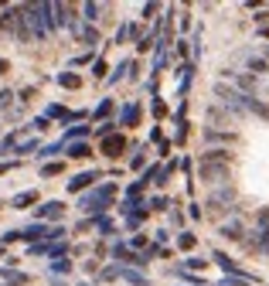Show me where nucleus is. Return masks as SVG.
Returning a JSON list of instances; mask_svg holds the SVG:
<instances>
[{
    "label": "nucleus",
    "instance_id": "nucleus-1",
    "mask_svg": "<svg viewBox=\"0 0 269 286\" xmlns=\"http://www.w3.org/2000/svg\"><path fill=\"white\" fill-rule=\"evenodd\" d=\"M24 24L31 31V41H48L55 31V17H51V4H21Z\"/></svg>",
    "mask_w": 269,
    "mask_h": 286
},
{
    "label": "nucleus",
    "instance_id": "nucleus-2",
    "mask_svg": "<svg viewBox=\"0 0 269 286\" xmlns=\"http://www.w3.org/2000/svg\"><path fill=\"white\" fill-rule=\"evenodd\" d=\"M116 181H102V184H96V187H89L85 195L79 198V208L85 211L89 218H99V215H106L112 208V201H116Z\"/></svg>",
    "mask_w": 269,
    "mask_h": 286
},
{
    "label": "nucleus",
    "instance_id": "nucleus-3",
    "mask_svg": "<svg viewBox=\"0 0 269 286\" xmlns=\"http://www.w3.org/2000/svg\"><path fill=\"white\" fill-rule=\"evenodd\" d=\"M238 191L232 187V184H222V187H212V195L204 198V211L208 215H232V211H238Z\"/></svg>",
    "mask_w": 269,
    "mask_h": 286
},
{
    "label": "nucleus",
    "instance_id": "nucleus-4",
    "mask_svg": "<svg viewBox=\"0 0 269 286\" xmlns=\"http://www.w3.org/2000/svg\"><path fill=\"white\" fill-rule=\"evenodd\" d=\"M198 181L208 187H222L232 181V164H198Z\"/></svg>",
    "mask_w": 269,
    "mask_h": 286
},
{
    "label": "nucleus",
    "instance_id": "nucleus-5",
    "mask_svg": "<svg viewBox=\"0 0 269 286\" xmlns=\"http://www.w3.org/2000/svg\"><path fill=\"white\" fill-rule=\"evenodd\" d=\"M4 24H7V31H11V35H17V41H21V45H31V31H27V24H24L21 4L4 14Z\"/></svg>",
    "mask_w": 269,
    "mask_h": 286
},
{
    "label": "nucleus",
    "instance_id": "nucleus-6",
    "mask_svg": "<svg viewBox=\"0 0 269 286\" xmlns=\"http://www.w3.org/2000/svg\"><path fill=\"white\" fill-rule=\"evenodd\" d=\"M249 235H252V242H256V249L262 252V256H269V208H259L256 229L249 232Z\"/></svg>",
    "mask_w": 269,
    "mask_h": 286
},
{
    "label": "nucleus",
    "instance_id": "nucleus-7",
    "mask_svg": "<svg viewBox=\"0 0 269 286\" xmlns=\"http://www.w3.org/2000/svg\"><path fill=\"white\" fill-rule=\"evenodd\" d=\"M96 181H102V171H82V174H75V177L68 181V195H82V191L96 187Z\"/></svg>",
    "mask_w": 269,
    "mask_h": 286
},
{
    "label": "nucleus",
    "instance_id": "nucleus-8",
    "mask_svg": "<svg viewBox=\"0 0 269 286\" xmlns=\"http://www.w3.org/2000/svg\"><path fill=\"white\" fill-rule=\"evenodd\" d=\"M65 215V201H45V205L34 208V221H58V218Z\"/></svg>",
    "mask_w": 269,
    "mask_h": 286
},
{
    "label": "nucleus",
    "instance_id": "nucleus-9",
    "mask_svg": "<svg viewBox=\"0 0 269 286\" xmlns=\"http://www.w3.org/2000/svg\"><path fill=\"white\" fill-rule=\"evenodd\" d=\"M130 147V143H126V137L123 133H112V137H106L99 143V150H102V157H109V161H116V157H123V150Z\"/></svg>",
    "mask_w": 269,
    "mask_h": 286
},
{
    "label": "nucleus",
    "instance_id": "nucleus-10",
    "mask_svg": "<svg viewBox=\"0 0 269 286\" xmlns=\"http://www.w3.org/2000/svg\"><path fill=\"white\" fill-rule=\"evenodd\" d=\"M218 235H222V239H228V242H242L249 232H246V225H242L238 218H228V221H222V225H218Z\"/></svg>",
    "mask_w": 269,
    "mask_h": 286
},
{
    "label": "nucleus",
    "instance_id": "nucleus-11",
    "mask_svg": "<svg viewBox=\"0 0 269 286\" xmlns=\"http://www.w3.org/2000/svg\"><path fill=\"white\" fill-rule=\"evenodd\" d=\"M68 31H72V35L79 38L82 45H99V31H96V24H85V21H79V24H72Z\"/></svg>",
    "mask_w": 269,
    "mask_h": 286
},
{
    "label": "nucleus",
    "instance_id": "nucleus-12",
    "mask_svg": "<svg viewBox=\"0 0 269 286\" xmlns=\"http://www.w3.org/2000/svg\"><path fill=\"white\" fill-rule=\"evenodd\" d=\"M48 232L51 229H48L45 221H31L27 229H21V242H31V245L34 242H48Z\"/></svg>",
    "mask_w": 269,
    "mask_h": 286
},
{
    "label": "nucleus",
    "instance_id": "nucleus-13",
    "mask_svg": "<svg viewBox=\"0 0 269 286\" xmlns=\"http://www.w3.org/2000/svg\"><path fill=\"white\" fill-rule=\"evenodd\" d=\"M242 113H252V116H259V119L269 123V106L262 103V99H256V96H242Z\"/></svg>",
    "mask_w": 269,
    "mask_h": 286
},
{
    "label": "nucleus",
    "instance_id": "nucleus-14",
    "mask_svg": "<svg viewBox=\"0 0 269 286\" xmlns=\"http://www.w3.org/2000/svg\"><path fill=\"white\" fill-rule=\"evenodd\" d=\"M198 164H232V150L212 147V150H204L201 157H198Z\"/></svg>",
    "mask_w": 269,
    "mask_h": 286
},
{
    "label": "nucleus",
    "instance_id": "nucleus-15",
    "mask_svg": "<svg viewBox=\"0 0 269 286\" xmlns=\"http://www.w3.org/2000/svg\"><path fill=\"white\" fill-rule=\"evenodd\" d=\"M116 126H126V130H133V126H140V103H126L123 113H119V123Z\"/></svg>",
    "mask_w": 269,
    "mask_h": 286
},
{
    "label": "nucleus",
    "instance_id": "nucleus-16",
    "mask_svg": "<svg viewBox=\"0 0 269 286\" xmlns=\"http://www.w3.org/2000/svg\"><path fill=\"white\" fill-rule=\"evenodd\" d=\"M235 140H238V137L232 133V130H212V126L204 130V143H225V147H232Z\"/></svg>",
    "mask_w": 269,
    "mask_h": 286
},
{
    "label": "nucleus",
    "instance_id": "nucleus-17",
    "mask_svg": "<svg viewBox=\"0 0 269 286\" xmlns=\"http://www.w3.org/2000/svg\"><path fill=\"white\" fill-rule=\"evenodd\" d=\"M212 263L222 266V273H225V276H235V273H238V263L232 259V256H225L222 249H215V252H212Z\"/></svg>",
    "mask_w": 269,
    "mask_h": 286
},
{
    "label": "nucleus",
    "instance_id": "nucleus-18",
    "mask_svg": "<svg viewBox=\"0 0 269 286\" xmlns=\"http://www.w3.org/2000/svg\"><path fill=\"white\" fill-rule=\"evenodd\" d=\"M119 279L130 286H150V276H143L140 269H126V266H119Z\"/></svg>",
    "mask_w": 269,
    "mask_h": 286
},
{
    "label": "nucleus",
    "instance_id": "nucleus-19",
    "mask_svg": "<svg viewBox=\"0 0 269 286\" xmlns=\"http://www.w3.org/2000/svg\"><path fill=\"white\" fill-rule=\"evenodd\" d=\"M65 153L72 161H85V157H92V147L85 140H75V143H65Z\"/></svg>",
    "mask_w": 269,
    "mask_h": 286
},
{
    "label": "nucleus",
    "instance_id": "nucleus-20",
    "mask_svg": "<svg viewBox=\"0 0 269 286\" xmlns=\"http://www.w3.org/2000/svg\"><path fill=\"white\" fill-rule=\"evenodd\" d=\"M102 11H106V4H82V21H85V24H96Z\"/></svg>",
    "mask_w": 269,
    "mask_h": 286
},
{
    "label": "nucleus",
    "instance_id": "nucleus-21",
    "mask_svg": "<svg viewBox=\"0 0 269 286\" xmlns=\"http://www.w3.org/2000/svg\"><path fill=\"white\" fill-rule=\"evenodd\" d=\"M0 276H4L7 283H14V286H27V283H31V276H27V273H17V269H11V266L0 269Z\"/></svg>",
    "mask_w": 269,
    "mask_h": 286
},
{
    "label": "nucleus",
    "instance_id": "nucleus-22",
    "mask_svg": "<svg viewBox=\"0 0 269 286\" xmlns=\"http://www.w3.org/2000/svg\"><path fill=\"white\" fill-rule=\"evenodd\" d=\"M48 273H51V276H68V273H72V259H68V256H62V259H51Z\"/></svg>",
    "mask_w": 269,
    "mask_h": 286
},
{
    "label": "nucleus",
    "instance_id": "nucleus-23",
    "mask_svg": "<svg viewBox=\"0 0 269 286\" xmlns=\"http://www.w3.org/2000/svg\"><path fill=\"white\" fill-rule=\"evenodd\" d=\"M31 205H38V191H21L11 201V208H31Z\"/></svg>",
    "mask_w": 269,
    "mask_h": 286
},
{
    "label": "nucleus",
    "instance_id": "nucleus-24",
    "mask_svg": "<svg viewBox=\"0 0 269 286\" xmlns=\"http://www.w3.org/2000/svg\"><path fill=\"white\" fill-rule=\"evenodd\" d=\"M82 137H89V126L75 123V126H68V130H65V137H62V143H75V140H82Z\"/></svg>",
    "mask_w": 269,
    "mask_h": 286
},
{
    "label": "nucleus",
    "instance_id": "nucleus-25",
    "mask_svg": "<svg viewBox=\"0 0 269 286\" xmlns=\"http://www.w3.org/2000/svg\"><path fill=\"white\" fill-rule=\"evenodd\" d=\"M262 72H269V61L266 58H259V55H249V75H262Z\"/></svg>",
    "mask_w": 269,
    "mask_h": 286
},
{
    "label": "nucleus",
    "instance_id": "nucleus-26",
    "mask_svg": "<svg viewBox=\"0 0 269 286\" xmlns=\"http://www.w3.org/2000/svg\"><path fill=\"white\" fill-rule=\"evenodd\" d=\"M58 85H62V89H82V79L75 72H62V75H58Z\"/></svg>",
    "mask_w": 269,
    "mask_h": 286
},
{
    "label": "nucleus",
    "instance_id": "nucleus-27",
    "mask_svg": "<svg viewBox=\"0 0 269 286\" xmlns=\"http://www.w3.org/2000/svg\"><path fill=\"white\" fill-rule=\"evenodd\" d=\"M92 229L99 232V235H112V218H109V215H99V218H92Z\"/></svg>",
    "mask_w": 269,
    "mask_h": 286
},
{
    "label": "nucleus",
    "instance_id": "nucleus-28",
    "mask_svg": "<svg viewBox=\"0 0 269 286\" xmlns=\"http://www.w3.org/2000/svg\"><path fill=\"white\" fill-rule=\"evenodd\" d=\"M58 153H65V143L58 140V143H51V147H41L38 150V161H48V157H58Z\"/></svg>",
    "mask_w": 269,
    "mask_h": 286
},
{
    "label": "nucleus",
    "instance_id": "nucleus-29",
    "mask_svg": "<svg viewBox=\"0 0 269 286\" xmlns=\"http://www.w3.org/2000/svg\"><path fill=\"white\" fill-rule=\"evenodd\" d=\"M130 69H133V61H119V65L112 69V75H106V82H109V85H116V82L123 79V75H126Z\"/></svg>",
    "mask_w": 269,
    "mask_h": 286
},
{
    "label": "nucleus",
    "instance_id": "nucleus-30",
    "mask_svg": "<svg viewBox=\"0 0 269 286\" xmlns=\"http://www.w3.org/2000/svg\"><path fill=\"white\" fill-rule=\"evenodd\" d=\"M194 245H198V235H191V232H177V249L191 252Z\"/></svg>",
    "mask_w": 269,
    "mask_h": 286
},
{
    "label": "nucleus",
    "instance_id": "nucleus-31",
    "mask_svg": "<svg viewBox=\"0 0 269 286\" xmlns=\"http://www.w3.org/2000/svg\"><path fill=\"white\" fill-rule=\"evenodd\" d=\"M17 140H21V130H14V133H7V137L0 140V153H11V150L17 147Z\"/></svg>",
    "mask_w": 269,
    "mask_h": 286
},
{
    "label": "nucleus",
    "instance_id": "nucleus-32",
    "mask_svg": "<svg viewBox=\"0 0 269 286\" xmlns=\"http://www.w3.org/2000/svg\"><path fill=\"white\" fill-rule=\"evenodd\" d=\"M204 259L201 256H188V259H184V263H181V269H188V273H198V269H204Z\"/></svg>",
    "mask_w": 269,
    "mask_h": 286
},
{
    "label": "nucleus",
    "instance_id": "nucleus-33",
    "mask_svg": "<svg viewBox=\"0 0 269 286\" xmlns=\"http://www.w3.org/2000/svg\"><path fill=\"white\" fill-rule=\"evenodd\" d=\"M112 113V99H102L99 106H96V113H92V119H99V123H106V116Z\"/></svg>",
    "mask_w": 269,
    "mask_h": 286
},
{
    "label": "nucleus",
    "instance_id": "nucleus-34",
    "mask_svg": "<svg viewBox=\"0 0 269 286\" xmlns=\"http://www.w3.org/2000/svg\"><path fill=\"white\" fill-rule=\"evenodd\" d=\"M58 174H65V164L62 161H51V164L41 167V177H58Z\"/></svg>",
    "mask_w": 269,
    "mask_h": 286
},
{
    "label": "nucleus",
    "instance_id": "nucleus-35",
    "mask_svg": "<svg viewBox=\"0 0 269 286\" xmlns=\"http://www.w3.org/2000/svg\"><path fill=\"white\" fill-rule=\"evenodd\" d=\"M38 150H41V140H24L14 147V153H38Z\"/></svg>",
    "mask_w": 269,
    "mask_h": 286
},
{
    "label": "nucleus",
    "instance_id": "nucleus-36",
    "mask_svg": "<svg viewBox=\"0 0 269 286\" xmlns=\"http://www.w3.org/2000/svg\"><path fill=\"white\" fill-rule=\"evenodd\" d=\"M99 279H102V283H112V279H119V266H102V269H99Z\"/></svg>",
    "mask_w": 269,
    "mask_h": 286
},
{
    "label": "nucleus",
    "instance_id": "nucleus-37",
    "mask_svg": "<svg viewBox=\"0 0 269 286\" xmlns=\"http://www.w3.org/2000/svg\"><path fill=\"white\" fill-rule=\"evenodd\" d=\"M146 208H150V211H167L170 201H167L164 195H157V198H150V201H146Z\"/></svg>",
    "mask_w": 269,
    "mask_h": 286
},
{
    "label": "nucleus",
    "instance_id": "nucleus-38",
    "mask_svg": "<svg viewBox=\"0 0 269 286\" xmlns=\"http://www.w3.org/2000/svg\"><path fill=\"white\" fill-rule=\"evenodd\" d=\"M112 133H116V123H112V119H106V123H99V126H96V137H99V140L112 137Z\"/></svg>",
    "mask_w": 269,
    "mask_h": 286
},
{
    "label": "nucleus",
    "instance_id": "nucleus-39",
    "mask_svg": "<svg viewBox=\"0 0 269 286\" xmlns=\"http://www.w3.org/2000/svg\"><path fill=\"white\" fill-rule=\"evenodd\" d=\"M106 72H109L106 58H96V61H92V79H106Z\"/></svg>",
    "mask_w": 269,
    "mask_h": 286
},
{
    "label": "nucleus",
    "instance_id": "nucleus-40",
    "mask_svg": "<svg viewBox=\"0 0 269 286\" xmlns=\"http://www.w3.org/2000/svg\"><path fill=\"white\" fill-rule=\"evenodd\" d=\"M154 45H157V38H154V35H143V41H136V51L143 55V51H150Z\"/></svg>",
    "mask_w": 269,
    "mask_h": 286
},
{
    "label": "nucleus",
    "instance_id": "nucleus-41",
    "mask_svg": "<svg viewBox=\"0 0 269 286\" xmlns=\"http://www.w3.org/2000/svg\"><path fill=\"white\" fill-rule=\"evenodd\" d=\"M11 242H21V229L4 232V235H0V245H11Z\"/></svg>",
    "mask_w": 269,
    "mask_h": 286
},
{
    "label": "nucleus",
    "instance_id": "nucleus-42",
    "mask_svg": "<svg viewBox=\"0 0 269 286\" xmlns=\"http://www.w3.org/2000/svg\"><path fill=\"white\" fill-rule=\"evenodd\" d=\"M143 164H146V153H143V150H136L133 161H130V167H133V171H143Z\"/></svg>",
    "mask_w": 269,
    "mask_h": 286
},
{
    "label": "nucleus",
    "instance_id": "nucleus-43",
    "mask_svg": "<svg viewBox=\"0 0 269 286\" xmlns=\"http://www.w3.org/2000/svg\"><path fill=\"white\" fill-rule=\"evenodd\" d=\"M31 130L45 133V130H48V116H34V119H31Z\"/></svg>",
    "mask_w": 269,
    "mask_h": 286
},
{
    "label": "nucleus",
    "instance_id": "nucleus-44",
    "mask_svg": "<svg viewBox=\"0 0 269 286\" xmlns=\"http://www.w3.org/2000/svg\"><path fill=\"white\" fill-rule=\"evenodd\" d=\"M143 21H150V17H154V14H160V4H143Z\"/></svg>",
    "mask_w": 269,
    "mask_h": 286
},
{
    "label": "nucleus",
    "instance_id": "nucleus-45",
    "mask_svg": "<svg viewBox=\"0 0 269 286\" xmlns=\"http://www.w3.org/2000/svg\"><path fill=\"white\" fill-rule=\"evenodd\" d=\"M126 245H130V249H146V235H133V239H130V242H126Z\"/></svg>",
    "mask_w": 269,
    "mask_h": 286
},
{
    "label": "nucleus",
    "instance_id": "nucleus-46",
    "mask_svg": "<svg viewBox=\"0 0 269 286\" xmlns=\"http://www.w3.org/2000/svg\"><path fill=\"white\" fill-rule=\"evenodd\" d=\"M188 215L194 218V221H201V215H204V211H201V205H198V201H191V205H188Z\"/></svg>",
    "mask_w": 269,
    "mask_h": 286
},
{
    "label": "nucleus",
    "instance_id": "nucleus-47",
    "mask_svg": "<svg viewBox=\"0 0 269 286\" xmlns=\"http://www.w3.org/2000/svg\"><path fill=\"white\" fill-rule=\"evenodd\" d=\"M154 116H157V119H164V116H167V103L154 99Z\"/></svg>",
    "mask_w": 269,
    "mask_h": 286
},
{
    "label": "nucleus",
    "instance_id": "nucleus-48",
    "mask_svg": "<svg viewBox=\"0 0 269 286\" xmlns=\"http://www.w3.org/2000/svg\"><path fill=\"white\" fill-rule=\"evenodd\" d=\"M82 269H85V276H99V263H96V259H89Z\"/></svg>",
    "mask_w": 269,
    "mask_h": 286
},
{
    "label": "nucleus",
    "instance_id": "nucleus-49",
    "mask_svg": "<svg viewBox=\"0 0 269 286\" xmlns=\"http://www.w3.org/2000/svg\"><path fill=\"white\" fill-rule=\"evenodd\" d=\"M11 99H14V92H11V89L0 92V106H4V109H11Z\"/></svg>",
    "mask_w": 269,
    "mask_h": 286
},
{
    "label": "nucleus",
    "instance_id": "nucleus-50",
    "mask_svg": "<svg viewBox=\"0 0 269 286\" xmlns=\"http://www.w3.org/2000/svg\"><path fill=\"white\" fill-rule=\"evenodd\" d=\"M48 116H55V119H62V116H65V106H48Z\"/></svg>",
    "mask_w": 269,
    "mask_h": 286
},
{
    "label": "nucleus",
    "instance_id": "nucleus-51",
    "mask_svg": "<svg viewBox=\"0 0 269 286\" xmlns=\"http://www.w3.org/2000/svg\"><path fill=\"white\" fill-rule=\"evenodd\" d=\"M170 225H177V229H181V225H184V215H181L177 208H174V211H170Z\"/></svg>",
    "mask_w": 269,
    "mask_h": 286
},
{
    "label": "nucleus",
    "instance_id": "nucleus-52",
    "mask_svg": "<svg viewBox=\"0 0 269 286\" xmlns=\"http://www.w3.org/2000/svg\"><path fill=\"white\" fill-rule=\"evenodd\" d=\"M154 239H157V245H164V242L170 239V232H167V229H160V232H154Z\"/></svg>",
    "mask_w": 269,
    "mask_h": 286
},
{
    "label": "nucleus",
    "instance_id": "nucleus-53",
    "mask_svg": "<svg viewBox=\"0 0 269 286\" xmlns=\"http://www.w3.org/2000/svg\"><path fill=\"white\" fill-rule=\"evenodd\" d=\"M160 140H164V133H160V126H154L150 130V143H160Z\"/></svg>",
    "mask_w": 269,
    "mask_h": 286
},
{
    "label": "nucleus",
    "instance_id": "nucleus-54",
    "mask_svg": "<svg viewBox=\"0 0 269 286\" xmlns=\"http://www.w3.org/2000/svg\"><path fill=\"white\" fill-rule=\"evenodd\" d=\"M157 150H160V157H167V153H170V140H160Z\"/></svg>",
    "mask_w": 269,
    "mask_h": 286
},
{
    "label": "nucleus",
    "instance_id": "nucleus-55",
    "mask_svg": "<svg viewBox=\"0 0 269 286\" xmlns=\"http://www.w3.org/2000/svg\"><path fill=\"white\" fill-rule=\"evenodd\" d=\"M92 229V218H82L79 225H75V232H89Z\"/></svg>",
    "mask_w": 269,
    "mask_h": 286
},
{
    "label": "nucleus",
    "instance_id": "nucleus-56",
    "mask_svg": "<svg viewBox=\"0 0 269 286\" xmlns=\"http://www.w3.org/2000/svg\"><path fill=\"white\" fill-rule=\"evenodd\" d=\"M256 24H269V11H256Z\"/></svg>",
    "mask_w": 269,
    "mask_h": 286
},
{
    "label": "nucleus",
    "instance_id": "nucleus-57",
    "mask_svg": "<svg viewBox=\"0 0 269 286\" xmlns=\"http://www.w3.org/2000/svg\"><path fill=\"white\" fill-rule=\"evenodd\" d=\"M11 167H17V161H0V174H7Z\"/></svg>",
    "mask_w": 269,
    "mask_h": 286
},
{
    "label": "nucleus",
    "instance_id": "nucleus-58",
    "mask_svg": "<svg viewBox=\"0 0 269 286\" xmlns=\"http://www.w3.org/2000/svg\"><path fill=\"white\" fill-rule=\"evenodd\" d=\"M7 72H11V61H7V58H0V75H7Z\"/></svg>",
    "mask_w": 269,
    "mask_h": 286
},
{
    "label": "nucleus",
    "instance_id": "nucleus-59",
    "mask_svg": "<svg viewBox=\"0 0 269 286\" xmlns=\"http://www.w3.org/2000/svg\"><path fill=\"white\" fill-rule=\"evenodd\" d=\"M51 286H68L65 279H58V276H51Z\"/></svg>",
    "mask_w": 269,
    "mask_h": 286
},
{
    "label": "nucleus",
    "instance_id": "nucleus-60",
    "mask_svg": "<svg viewBox=\"0 0 269 286\" xmlns=\"http://www.w3.org/2000/svg\"><path fill=\"white\" fill-rule=\"evenodd\" d=\"M79 286H92V283H79Z\"/></svg>",
    "mask_w": 269,
    "mask_h": 286
},
{
    "label": "nucleus",
    "instance_id": "nucleus-61",
    "mask_svg": "<svg viewBox=\"0 0 269 286\" xmlns=\"http://www.w3.org/2000/svg\"><path fill=\"white\" fill-rule=\"evenodd\" d=\"M0 256H4V245H0Z\"/></svg>",
    "mask_w": 269,
    "mask_h": 286
},
{
    "label": "nucleus",
    "instance_id": "nucleus-62",
    "mask_svg": "<svg viewBox=\"0 0 269 286\" xmlns=\"http://www.w3.org/2000/svg\"><path fill=\"white\" fill-rule=\"evenodd\" d=\"M181 286H184V283H181Z\"/></svg>",
    "mask_w": 269,
    "mask_h": 286
}]
</instances>
